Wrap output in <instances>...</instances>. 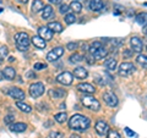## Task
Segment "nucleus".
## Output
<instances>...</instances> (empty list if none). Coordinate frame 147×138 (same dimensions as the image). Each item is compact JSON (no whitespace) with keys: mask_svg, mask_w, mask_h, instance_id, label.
I'll use <instances>...</instances> for the list:
<instances>
[{"mask_svg":"<svg viewBox=\"0 0 147 138\" xmlns=\"http://www.w3.org/2000/svg\"><path fill=\"white\" fill-rule=\"evenodd\" d=\"M91 125V120L85 115H72L69 120V127L75 131H86Z\"/></svg>","mask_w":147,"mask_h":138,"instance_id":"nucleus-1","label":"nucleus"},{"mask_svg":"<svg viewBox=\"0 0 147 138\" xmlns=\"http://www.w3.org/2000/svg\"><path fill=\"white\" fill-rule=\"evenodd\" d=\"M15 42H16L18 50L26 52V50L28 49V45L31 43V40H30V37L27 33H25V32H20V33H17L15 36Z\"/></svg>","mask_w":147,"mask_h":138,"instance_id":"nucleus-2","label":"nucleus"},{"mask_svg":"<svg viewBox=\"0 0 147 138\" xmlns=\"http://www.w3.org/2000/svg\"><path fill=\"white\" fill-rule=\"evenodd\" d=\"M81 102L82 104H84V107L88 108L91 110H93V111H98L99 108H100V104L99 102L96 98H93V96L91 95H85L81 98Z\"/></svg>","mask_w":147,"mask_h":138,"instance_id":"nucleus-3","label":"nucleus"},{"mask_svg":"<svg viewBox=\"0 0 147 138\" xmlns=\"http://www.w3.org/2000/svg\"><path fill=\"white\" fill-rule=\"evenodd\" d=\"M135 66L132 65L131 62H123L120 64V66H119L118 68V72H119V75L123 76V77H127V76H130L132 75V73L135 72Z\"/></svg>","mask_w":147,"mask_h":138,"instance_id":"nucleus-4","label":"nucleus"},{"mask_svg":"<svg viewBox=\"0 0 147 138\" xmlns=\"http://www.w3.org/2000/svg\"><path fill=\"white\" fill-rule=\"evenodd\" d=\"M44 90L45 88L42 82H36V83L30 86V95L32 98H38L44 93Z\"/></svg>","mask_w":147,"mask_h":138,"instance_id":"nucleus-5","label":"nucleus"},{"mask_svg":"<svg viewBox=\"0 0 147 138\" xmlns=\"http://www.w3.org/2000/svg\"><path fill=\"white\" fill-rule=\"evenodd\" d=\"M4 93H6L7 95H10L11 98L16 99V100H24L26 98L25 92L20 88H17V87H10L7 90L4 89Z\"/></svg>","mask_w":147,"mask_h":138,"instance_id":"nucleus-6","label":"nucleus"},{"mask_svg":"<svg viewBox=\"0 0 147 138\" xmlns=\"http://www.w3.org/2000/svg\"><path fill=\"white\" fill-rule=\"evenodd\" d=\"M57 81L64 86H70L74 81V75L70 72H61L60 75L57 77Z\"/></svg>","mask_w":147,"mask_h":138,"instance_id":"nucleus-7","label":"nucleus"},{"mask_svg":"<svg viewBox=\"0 0 147 138\" xmlns=\"http://www.w3.org/2000/svg\"><path fill=\"white\" fill-rule=\"evenodd\" d=\"M94 128H96V132H97L99 136H105L109 132V125L103 120H98L96 122Z\"/></svg>","mask_w":147,"mask_h":138,"instance_id":"nucleus-8","label":"nucleus"},{"mask_svg":"<svg viewBox=\"0 0 147 138\" xmlns=\"http://www.w3.org/2000/svg\"><path fill=\"white\" fill-rule=\"evenodd\" d=\"M63 54H64V48H61V47L54 48L52 52H49V53L47 54V60H48L49 62H53V61H55V60H58V59L60 58Z\"/></svg>","mask_w":147,"mask_h":138,"instance_id":"nucleus-9","label":"nucleus"},{"mask_svg":"<svg viewBox=\"0 0 147 138\" xmlns=\"http://www.w3.org/2000/svg\"><path fill=\"white\" fill-rule=\"evenodd\" d=\"M130 44H131V49L135 53H141L142 48H144V42L139 38V37H131L130 39Z\"/></svg>","mask_w":147,"mask_h":138,"instance_id":"nucleus-10","label":"nucleus"},{"mask_svg":"<svg viewBox=\"0 0 147 138\" xmlns=\"http://www.w3.org/2000/svg\"><path fill=\"white\" fill-rule=\"evenodd\" d=\"M103 99H104V102L112 108H114V107H117L118 105V98H117V95L114 93L107 92V93L103 94Z\"/></svg>","mask_w":147,"mask_h":138,"instance_id":"nucleus-11","label":"nucleus"},{"mask_svg":"<svg viewBox=\"0 0 147 138\" xmlns=\"http://www.w3.org/2000/svg\"><path fill=\"white\" fill-rule=\"evenodd\" d=\"M38 36L42 37L44 40H52L53 36H54V32L49 28V27H40L38 29Z\"/></svg>","mask_w":147,"mask_h":138,"instance_id":"nucleus-12","label":"nucleus"},{"mask_svg":"<svg viewBox=\"0 0 147 138\" xmlns=\"http://www.w3.org/2000/svg\"><path fill=\"white\" fill-rule=\"evenodd\" d=\"M32 44L38 49H44L45 45H47V40H44L39 36H34V37H32Z\"/></svg>","mask_w":147,"mask_h":138,"instance_id":"nucleus-13","label":"nucleus"},{"mask_svg":"<svg viewBox=\"0 0 147 138\" xmlns=\"http://www.w3.org/2000/svg\"><path fill=\"white\" fill-rule=\"evenodd\" d=\"M103 0H90V9L94 12H98L103 9Z\"/></svg>","mask_w":147,"mask_h":138,"instance_id":"nucleus-14","label":"nucleus"},{"mask_svg":"<svg viewBox=\"0 0 147 138\" xmlns=\"http://www.w3.org/2000/svg\"><path fill=\"white\" fill-rule=\"evenodd\" d=\"M77 89L84 92V93H88V94H92V93H94L96 92V88L90 83H80V84H77Z\"/></svg>","mask_w":147,"mask_h":138,"instance_id":"nucleus-15","label":"nucleus"},{"mask_svg":"<svg viewBox=\"0 0 147 138\" xmlns=\"http://www.w3.org/2000/svg\"><path fill=\"white\" fill-rule=\"evenodd\" d=\"M74 76L76 78H79V80H85V78L88 76V72L85 67H76L75 70H74Z\"/></svg>","mask_w":147,"mask_h":138,"instance_id":"nucleus-16","label":"nucleus"},{"mask_svg":"<svg viewBox=\"0 0 147 138\" xmlns=\"http://www.w3.org/2000/svg\"><path fill=\"white\" fill-rule=\"evenodd\" d=\"M49 96L53 99H59V98H63L65 95V90L61 89V88H54V89H50L49 92Z\"/></svg>","mask_w":147,"mask_h":138,"instance_id":"nucleus-17","label":"nucleus"},{"mask_svg":"<svg viewBox=\"0 0 147 138\" xmlns=\"http://www.w3.org/2000/svg\"><path fill=\"white\" fill-rule=\"evenodd\" d=\"M10 130L12 132H25L27 130V125L24 122H16L10 126Z\"/></svg>","mask_w":147,"mask_h":138,"instance_id":"nucleus-18","label":"nucleus"},{"mask_svg":"<svg viewBox=\"0 0 147 138\" xmlns=\"http://www.w3.org/2000/svg\"><path fill=\"white\" fill-rule=\"evenodd\" d=\"M4 76H5V78L6 80H9V81H11V80H13L15 78V76H16V71H15V68L13 67H11V66H7V67H5L4 68Z\"/></svg>","mask_w":147,"mask_h":138,"instance_id":"nucleus-19","label":"nucleus"},{"mask_svg":"<svg viewBox=\"0 0 147 138\" xmlns=\"http://www.w3.org/2000/svg\"><path fill=\"white\" fill-rule=\"evenodd\" d=\"M107 55H108V50L104 47H100L99 49H97L93 53V56H94V59H97V60H102V59H104Z\"/></svg>","mask_w":147,"mask_h":138,"instance_id":"nucleus-20","label":"nucleus"},{"mask_svg":"<svg viewBox=\"0 0 147 138\" xmlns=\"http://www.w3.org/2000/svg\"><path fill=\"white\" fill-rule=\"evenodd\" d=\"M104 67L107 68L108 71H114L115 70V67H117V60L115 59H113V58L107 59V60L104 61Z\"/></svg>","mask_w":147,"mask_h":138,"instance_id":"nucleus-21","label":"nucleus"},{"mask_svg":"<svg viewBox=\"0 0 147 138\" xmlns=\"http://www.w3.org/2000/svg\"><path fill=\"white\" fill-rule=\"evenodd\" d=\"M136 22L140 26H147V12H141L136 16Z\"/></svg>","mask_w":147,"mask_h":138,"instance_id":"nucleus-22","label":"nucleus"},{"mask_svg":"<svg viewBox=\"0 0 147 138\" xmlns=\"http://www.w3.org/2000/svg\"><path fill=\"white\" fill-rule=\"evenodd\" d=\"M48 27L54 32V33H60V32H63V26L59 23V22H49Z\"/></svg>","mask_w":147,"mask_h":138,"instance_id":"nucleus-23","label":"nucleus"},{"mask_svg":"<svg viewBox=\"0 0 147 138\" xmlns=\"http://www.w3.org/2000/svg\"><path fill=\"white\" fill-rule=\"evenodd\" d=\"M43 9H44V4L42 0H34L33 4H32V11L33 12H39Z\"/></svg>","mask_w":147,"mask_h":138,"instance_id":"nucleus-24","label":"nucleus"},{"mask_svg":"<svg viewBox=\"0 0 147 138\" xmlns=\"http://www.w3.org/2000/svg\"><path fill=\"white\" fill-rule=\"evenodd\" d=\"M136 62L142 67V68H147V56L142 54H139L136 58Z\"/></svg>","mask_w":147,"mask_h":138,"instance_id":"nucleus-25","label":"nucleus"},{"mask_svg":"<svg viewBox=\"0 0 147 138\" xmlns=\"http://www.w3.org/2000/svg\"><path fill=\"white\" fill-rule=\"evenodd\" d=\"M53 15V9L50 5H45L44 6V10H43V13H42V18L43 20H48L49 17H52Z\"/></svg>","mask_w":147,"mask_h":138,"instance_id":"nucleus-26","label":"nucleus"},{"mask_svg":"<svg viewBox=\"0 0 147 138\" xmlns=\"http://www.w3.org/2000/svg\"><path fill=\"white\" fill-rule=\"evenodd\" d=\"M16 107L20 109L21 111H24V113H31V111H32V108L30 107L28 104H25V103L20 102V100H18V102L16 103Z\"/></svg>","mask_w":147,"mask_h":138,"instance_id":"nucleus-27","label":"nucleus"},{"mask_svg":"<svg viewBox=\"0 0 147 138\" xmlns=\"http://www.w3.org/2000/svg\"><path fill=\"white\" fill-rule=\"evenodd\" d=\"M54 119H55V121H57V122L64 123V122H66V120H67V115L65 113H59V114L55 115Z\"/></svg>","mask_w":147,"mask_h":138,"instance_id":"nucleus-28","label":"nucleus"},{"mask_svg":"<svg viewBox=\"0 0 147 138\" xmlns=\"http://www.w3.org/2000/svg\"><path fill=\"white\" fill-rule=\"evenodd\" d=\"M82 60H84V56H82L81 54L75 53V54H72L71 56H70V62H71V64H79V62H81Z\"/></svg>","mask_w":147,"mask_h":138,"instance_id":"nucleus-29","label":"nucleus"},{"mask_svg":"<svg viewBox=\"0 0 147 138\" xmlns=\"http://www.w3.org/2000/svg\"><path fill=\"white\" fill-rule=\"evenodd\" d=\"M70 9H71V10H74V12L79 13V12H81V10H82V5H81L79 1H72V3L70 4Z\"/></svg>","mask_w":147,"mask_h":138,"instance_id":"nucleus-30","label":"nucleus"},{"mask_svg":"<svg viewBox=\"0 0 147 138\" xmlns=\"http://www.w3.org/2000/svg\"><path fill=\"white\" fill-rule=\"evenodd\" d=\"M75 21H76V17H75L74 13H66V15H65V22H66V25H71Z\"/></svg>","mask_w":147,"mask_h":138,"instance_id":"nucleus-31","label":"nucleus"},{"mask_svg":"<svg viewBox=\"0 0 147 138\" xmlns=\"http://www.w3.org/2000/svg\"><path fill=\"white\" fill-rule=\"evenodd\" d=\"M7 54H9V49L5 47V45L0 48V61H3L4 59L7 56Z\"/></svg>","mask_w":147,"mask_h":138,"instance_id":"nucleus-32","label":"nucleus"},{"mask_svg":"<svg viewBox=\"0 0 147 138\" xmlns=\"http://www.w3.org/2000/svg\"><path fill=\"white\" fill-rule=\"evenodd\" d=\"M33 68H34V70H37V71H40V70L47 68V65H45V64H42V62H36Z\"/></svg>","mask_w":147,"mask_h":138,"instance_id":"nucleus-33","label":"nucleus"},{"mask_svg":"<svg viewBox=\"0 0 147 138\" xmlns=\"http://www.w3.org/2000/svg\"><path fill=\"white\" fill-rule=\"evenodd\" d=\"M69 9H70V6L66 5V4H63V5H60V7H59V12L60 13H67L69 12Z\"/></svg>","mask_w":147,"mask_h":138,"instance_id":"nucleus-34","label":"nucleus"},{"mask_svg":"<svg viewBox=\"0 0 147 138\" xmlns=\"http://www.w3.org/2000/svg\"><path fill=\"white\" fill-rule=\"evenodd\" d=\"M108 138H121V137H120V135H119L117 131L109 130V132H108Z\"/></svg>","mask_w":147,"mask_h":138,"instance_id":"nucleus-35","label":"nucleus"},{"mask_svg":"<svg viewBox=\"0 0 147 138\" xmlns=\"http://www.w3.org/2000/svg\"><path fill=\"white\" fill-rule=\"evenodd\" d=\"M13 121H15V116H13V115H7V116L4 119V122H5L6 125H10V123Z\"/></svg>","mask_w":147,"mask_h":138,"instance_id":"nucleus-36","label":"nucleus"},{"mask_svg":"<svg viewBox=\"0 0 147 138\" xmlns=\"http://www.w3.org/2000/svg\"><path fill=\"white\" fill-rule=\"evenodd\" d=\"M77 45H79V44H77V43H74V42H70V43H67V44H66V49H67V50H71V52H72V50H75V49H77Z\"/></svg>","mask_w":147,"mask_h":138,"instance_id":"nucleus-37","label":"nucleus"},{"mask_svg":"<svg viewBox=\"0 0 147 138\" xmlns=\"http://www.w3.org/2000/svg\"><path fill=\"white\" fill-rule=\"evenodd\" d=\"M110 43H112L113 45H115V47H119V45H121V44L124 43V40L120 39V38H115V39L110 40Z\"/></svg>","mask_w":147,"mask_h":138,"instance_id":"nucleus-38","label":"nucleus"},{"mask_svg":"<svg viewBox=\"0 0 147 138\" xmlns=\"http://www.w3.org/2000/svg\"><path fill=\"white\" fill-rule=\"evenodd\" d=\"M49 137L50 138H63L64 136H63V133H60V132H50Z\"/></svg>","mask_w":147,"mask_h":138,"instance_id":"nucleus-39","label":"nucleus"},{"mask_svg":"<svg viewBox=\"0 0 147 138\" xmlns=\"http://www.w3.org/2000/svg\"><path fill=\"white\" fill-rule=\"evenodd\" d=\"M132 54H134V50H132V49H130V50L125 49V50L123 52V55H124V56H125L126 59H127V58H130V56H132Z\"/></svg>","mask_w":147,"mask_h":138,"instance_id":"nucleus-40","label":"nucleus"},{"mask_svg":"<svg viewBox=\"0 0 147 138\" xmlns=\"http://www.w3.org/2000/svg\"><path fill=\"white\" fill-rule=\"evenodd\" d=\"M86 61H87V62H88V64H90V65H92V64H93V62H94V56H93V55H91V54H90V55H88V56H87V58H86Z\"/></svg>","mask_w":147,"mask_h":138,"instance_id":"nucleus-41","label":"nucleus"},{"mask_svg":"<svg viewBox=\"0 0 147 138\" xmlns=\"http://www.w3.org/2000/svg\"><path fill=\"white\" fill-rule=\"evenodd\" d=\"M80 45H81V48H82V50H84V52H87V50L90 49L88 44H87L86 42H81V43H80Z\"/></svg>","mask_w":147,"mask_h":138,"instance_id":"nucleus-42","label":"nucleus"},{"mask_svg":"<svg viewBox=\"0 0 147 138\" xmlns=\"http://www.w3.org/2000/svg\"><path fill=\"white\" fill-rule=\"evenodd\" d=\"M125 132H126V135L129 136V137H132V136H135V132L134 131H131L129 127H125Z\"/></svg>","mask_w":147,"mask_h":138,"instance_id":"nucleus-43","label":"nucleus"},{"mask_svg":"<svg viewBox=\"0 0 147 138\" xmlns=\"http://www.w3.org/2000/svg\"><path fill=\"white\" fill-rule=\"evenodd\" d=\"M27 78H34L36 77V75H34V73L33 72H32V71H28V72H27Z\"/></svg>","mask_w":147,"mask_h":138,"instance_id":"nucleus-44","label":"nucleus"},{"mask_svg":"<svg viewBox=\"0 0 147 138\" xmlns=\"http://www.w3.org/2000/svg\"><path fill=\"white\" fill-rule=\"evenodd\" d=\"M50 4H54V5H58V4L61 3V0H49Z\"/></svg>","mask_w":147,"mask_h":138,"instance_id":"nucleus-45","label":"nucleus"},{"mask_svg":"<svg viewBox=\"0 0 147 138\" xmlns=\"http://www.w3.org/2000/svg\"><path fill=\"white\" fill-rule=\"evenodd\" d=\"M4 77H5V76H4V72H0V81L4 80Z\"/></svg>","mask_w":147,"mask_h":138,"instance_id":"nucleus-46","label":"nucleus"},{"mask_svg":"<svg viewBox=\"0 0 147 138\" xmlns=\"http://www.w3.org/2000/svg\"><path fill=\"white\" fill-rule=\"evenodd\" d=\"M70 138H81V137H80V136H77V135H71Z\"/></svg>","mask_w":147,"mask_h":138,"instance_id":"nucleus-47","label":"nucleus"},{"mask_svg":"<svg viewBox=\"0 0 147 138\" xmlns=\"http://www.w3.org/2000/svg\"><path fill=\"white\" fill-rule=\"evenodd\" d=\"M13 60H15V58H13V56H10V58H9V61H10V62H12Z\"/></svg>","mask_w":147,"mask_h":138,"instance_id":"nucleus-48","label":"nucleus"},{"mask_svg":"<svg viewBox=\"0 0 147 138\" xmlns=\"http://www.w3.org/2000/svg\"><path fill=\"white\" fill-rule=\"evenodd\" d=\"M17 1H20V3H25V4H26L27 1H28V0H17Z\"/></svg>","mask_w":147,"mask_h":138,"instance_id":"nucleus-49","label":"nucleus"},{"mask_svg":"<svg viewBox=\"0 0 147 138\" xmlns=\"http://www.w3.org/2000/svg\"><path fill=\"white\" fill-rule=\"evenodd\" d=\"M60 109H65V104H61L60 105Z\"/></svg>","mask_w":147,"mask_h":138,"instance_id":"nucleus-50","label":"nucleus"},{"mask_svg":"<svg viewBox=\"0 0 147 138\" xmlns=\"http://www.w3.org/2000/svg\"><path fill=\"white\" fill-rule=\"evenodd\" d=\"M145 36L147 37V27H146V28H145Z\"/></svg>","mask_w":147,"mask_h":138,"instance_id":"nucleus-51","label":"nucleus"},{"mask_svg":"<svg viewBox=\"0 0 147 138\" xmlns=\"http://www.w3.org/2000/svg\"><path fill=\"white\" fill-rule=\"evenodd\" d=\"M1 11H3V9H1V7H0V12H1Z\"/></svg>","mask_w":147,"mask_h":138,"instance_id":"nucleus-52","label":"nucleus"}]
</instances>
